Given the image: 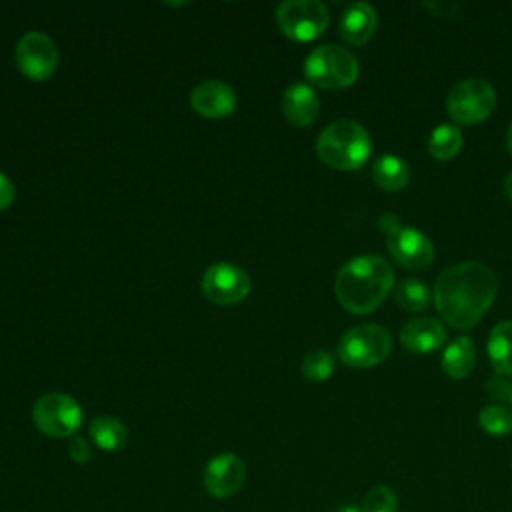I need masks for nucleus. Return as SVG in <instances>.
Returning a JSON list of instances; mask_svg holds the SVG:
<instances>
[{
  "mask_svg": "<svg viewBox=\"0 0 512 512\" xmlns=\"http://www.w3.org/2000/svg\"><path fill=\"white\" fill-rule=\"evenodd\" d=\"M498 290L496 274L482 262H460L446 268L434 286V304L454 328H472L490 308Z\"/></svg>",
  "mask_w": 512,
  "mask_h": 512,
  "instance_id": "obj_1",
  "label": "nucleus"
},
{
  "mask_svg": "<svg viewBox=\"0 0 512 512\" xmlns=\"http://www.w3.org/2000/svg\"><path fill=\"white\" fill-rule=\"evenodd\" d=\"M394 286V270L380 254H360L348 260L336 274L334 294L354 314L376 310Z\"/></svg>",
  "mask_w": 512,
  "mask_h": 512,
  "instance_id": "obj_2",
  "label": "nucleus"
},
{
  "mask_svg": "<svg viewBox=\"0 0 512 512\" xmlns=\"http://www.w3.org/2000/svg\"><path fill=\"white\" fill-rule=\"evenodd\" d=\"M372 150L368 130L356 120L330 122L318 136L316 152L320 160L336 170L360 168Z\"/></svg>",
  "mask_w": 512,
  "mask_h": 512,
  "instance_id": "obj_3",
  "label": "nucleus"
},
{
  "mask_svg": "<svg viewBox=\"0 0 512 512\" xmlns=\"http://www.w3.org/2000/svg\"><path fill=\"white\" fill-rule=\"evenodd\" d=\"M378 228L386 234L388 250L400 266L408 270H424L432 264L434 244L424 232L406 226L392 212H384L378 216Z\"/></svg>",
  "mask_w": 512,
  "mask_h": 512,
  "instance_id": "obj_4",
  "label": "nucleus"
},
{
  "mask_svg": "<svg viewBox=\"0 0 512 512\" xmlns=\"http://www.w3.org/2000/svg\"><path fill=\"white\" fill-rule=\"evenodd\" d=\"M306 78L328 90H338L350 86L358 78L356 56L336 44H324L314 48L304 62Z\"/></svg>",
  "mask_w": 512,
  "mask_h": 512,
  "instance_id": "obj_5",
  "label": "nucleus"
},
{
  "mask_svg": "<svg viewBox=\"0 0 512 512\" xmlns=\"http://www.w3.org/2000/svg\"><path fill=\"white\" fill-rule=\"evenodd\" d=\"M392 350V338L378 324H360L346 330L338 342V356L352 368L380 364Z\"/></svg>",
  "mask_w": 512,
  "mask_h": 512,
  "instance_id": "obj_6",
  "label": "nucleus"
},
{
  "mask_svg": "<svg viewBox=\"0 0 512 512\" xmlns=\"http://www.w3.org/2000/svg\"><path fill=\"white\" fill-rule=\"evenodd\" d=\"M32 420L50 438H72L82 424V408L70 394L48 392L36 400Z\"/></svg>",
  "mask_w": 512,
  "mask_h": 512,
  "instance_id": "obj_7",
  "label": "nucleus"
},
{
  "mask_svg": "<svg viewBox=\"0 0 512 512\" xmlns=\"http://www.w3.org/2000/svg\"><path fill=\"white\" fill-rule=\"evenodd\" d=\"M328 22V8L318 0H288L276 8V24L292 40H314L326 30Z\"/></svg>",
  "mask_w": 512,
  "mask_h": 512,
  "instance_id": "obj_8",
  "label": "nucleus"
},
{
  "mask_svg": "<svg viewBox=\"0 0 512 512\" xmlns=\"http://www.w3.org/2000/svg\"><path fill=\"white\" fill-rule=\"evenodd\" d=\"M496 106L494 88L482 78H466L452 86L446 98L450 116L460 124H476L484 120Z\"/></svg>",
  "mask_w": 512,
  "mask_h": 512,
  "instance_id": "obj_9",
  "label": "nucleus"
},
{
  "mask_svg": "<svg viewBox=\"0 0 512 512\" xmlns=\"http://www.w3.org/2000/svg\"><path fill=\"white\" fill-rule=\"evenodd\" d=\"M202 292L214 304H238L250 292V276L236 264L218 262L206 268L202 276Z\"/></svg>",
  "mask_w": 512,
  "mask_h": 512,
  "instance_id": "obj_10",
  "label": "nucleus"
},
{
  "mask_svg": "<svg viewBox=\"0 0 512 512\" xmlns=\"http://www.w3.org/2000/svg\"><path fill=\"white\" fill-rule=\"evenodd\" d=\"M16 64L30 80H46L58 66V48L44 32H28L16 44Z\"/></svg>",
  "mask_w": 512,
  "mask_h": 512,
  "instance_id": "obj_11",
  "label": "nucleus"
},
{
  "mask_svg": "<svg viewBox=\"0 0 512 512\" xmlns=\"http://www.w3.org/2000/svg\"><path fill=\"white\" fill-rule=\"evenodd\" d=\"M246 482V464L238 454L226 452L214 456L202 474L204 490L214 498H230Z\"/></svg>",
  "mask_w": 512,
  "mask_h": 512,
  "instance_id": "obj_12",
  "label": "nucleus"
},
{
  "mask_svg": "<svg viewBox=\"0 0 512 512\" xmlns=\"http://www.w3.org/2000/svg\"><path fill=\"white\" fill-rule=\"evenodd\" d=\"M190 104L196 114L210 120H220L234 112L236 92L232 90V86L220 80H206L192 90Z\"/></svg>",
  "mask_w": 512,
  "mask_h": 512,
  "instance_id": "obj_13",
  "label": "nucleus"
},
{
  "mask_svg": "<svg viewBox=\"0 0 512 512\" xmlns=\"http://www.w3.org/2000/svg\"><path fill=\"white\" fill-rule=\"evenodd\" d=\"M378 24L376 10L368 2H354L350 4L338 22V32L344 42L352 46H362L370 40Z\"/></svg>",
  "mask_w": 512,
  "mask_h": 512,
  "instance_id": "obj_14",
  "label": "nucleus"
},
{
  "mask_svg": "<svg viewBox=\"0 0 512 512\" xmlns=\"http://www.w3.org/2000/svg\"><path fill=\"white\" fill-rule=\"evenodd\" d=\"M400 340L410 352L428 354L444 344L446 330L434 318H412L402 326Z\"/></svg>",
  "mask_w": 512,
  "mask_h": 512,
  "instance_id": "obj_15",
  "label": "nucleus"
},
{
  "mask_svg": "<svg viewBox=\"0 0 512 512\" xmlns=\"http://www.w3.org/2000/svg\"><path fill=\"white\" fill-rule=\"evenodd\" d=\"M318 110H320V102L316 98V92L308 84L296 82L284 90L282 112L290 124L308 126L316 120Z\"/></svg>",
  "mask_w": 512,
  "mask_h": 512,
  "instance_id": "obj_16",
  "label": "nucleus"
},
{
  "mask_svg": "<svg viewBox=\"0 0 512 512\" xmlns=\"http://www.w3.org/2000/svg\"><path fill=\"white\" fill-rule=\"evenodd\" d=\"M476 362V346L470 336L454 338L442 352V370L450 378H464Z\"/></svg>",
  "mask_w": 512,
  "mask_h": 512,
  "instance_id": "obj_17",
  "label": "nucleus"
},
{
  "mask_svg": "<svg viewBox=\"0 0 512 512\" xmlns=\"http://www.w3.org/2000/svg\"><path fill=\"white\" fill-rule=\"evenodd\" d=\"M372 178L380 188H384L388 192H396V190H402L408 184L410 168L400 156L384 154V156H378L374 160Z\"/></svg>",
  "mask_w": 512,
  "mask_h": 512,
  "instance_id": "obj_18",
  "label": "nucleus"
},
{
  "mask_svg": "<svg viewBox=\"0 0 512 512\" xmlns=\"http://www.w3.org/2000/svg\"><path fill=\"white\" fill-rule=\"evenodd\" d=\"M488 356L500 376H512V320H504L490 330Z\"/></svg>",
  "mask_w": 512,
  "mask_h": 512,
  "instance_id": "obj_19",
  "label": "nucleus"
},
{
  "mask_svg": "<svg viewBox=\"0 0 512 512\" xmlns=\"http://www.w3.org/2000/svg\"><path fill=\"white\" fill-rule=\"evenodd\" d=\"M88 434H90L92 442L100 450H106V452L120 450L126 444V440H128L126 426L118 418H112V416H98V418H94L90 422Z\"/></svg>",
  "mask_w": 512,
  "mask_h": 512,
  "instance_id": "obj_20",
  "label": "nucleus"
},
{
  "mask_svg": "<svg viewBox=\"0 0 512 512\" xmlns=\"http://www.w3.org/2000/svg\"><path fill=\"white\" fill-rule=\"evenodd\" d=\"M462 146V130L456 124H438L428 138V152L438 160H450Z\"/></svg>",
  "mask_w": 512,
  "mask_h": 512,
  "instance_id": "obj_21",
  "label": "nucleus"
},
{
  "mask_svg": "<svg viewBox=\"0 0 512 512\" xmlns=\"http://www.w3.org/2000/svg\"><path fill=\"white\" fill-rule=\"evenodd\" d=\"M394 298L404 310L410 312H422L430 306V290L424 282L416 278H404L394 288Z\"/></svg>",
  "mask_w": 512,
  "mask_h": 512,
  "instance_id": "obj_22",
  "label": "nucleus"
},
{
  "mask_svg": "<svg viewBox=\"0 0 512 512\" xmlns=\"http://www.w3.org/2000/svg\"><path fill=\"white\" fill-rule=\"evenodd\" d=\"M478 424L490 436H506L512 432V412L498 404L484 406L478 414Z\"/></svg>",
  "mask_w": 512,
  "mask_h": 512,
  "instance_id": "obj_23",
  "label": "nucleus"
},
{
  "mask_svg": "<svg viewBox=\"0 0 512 512\" xmlns=\"http://www.w3.org/2000/svg\"><path fill=\"white\" fill-rule=\"evenodd\" d=\"M300 370L308 380L322 382L334 372V356L328 350H312L304 356Z\"/></svg>",
  "mask_w": 512,
  "mask_h": 512,
  "instance_id": "obj_24",
  "label": "nucleus"
},
{
  "mask_svg": "<svg viewBox=\"0 0 512 512\" xmlns=\"http://www.w3.org/2000/svg\"><path fill=\"white\" fill-rule=\"evenodd\" d=\"M360 512H398V496L396 492L386 486H374L362 500Z\"/></svg>",
  "mask_w": 512,
  "mask_h": 512,
  "instance_id": "obj_25",
  "label": "nucleus"
},
{
  "mask_svg": "<svg viewBox=\"0 0 512 512\" xmlns=\"http://www.w3.org/2000/svg\"><path fill=\"white\" fill-rule=\"evenodd\" d=\"M486 392L496 400L512 404V382L504 380L502 376H490L486 380Z\"/></svg>",
  "mask_w": 512,
  "mask_h": 512,
  "instance_id": "obj_26",
  "label": "nucleus"
},
{
  "mask_svg": "<svg viewBox=\"0 0 512 512\" xmlns=\"http://www.w3.org/2000/svg\"><path fill=\"white\" fill-rule=\"evenodd\" d=\"M68 454H70V458L74 462L84 464V462L90 460V446H88V442L84 438L72 436L70 442H68Z\"/></svg>",
  "mask_w": 512,
  "mask_h": 512,
  "instance_id": "obj_27",
  "label": "nucleus"
},
{
  "mask_svg": "<svg viewBox=\"0 0 512 512\" xmlns=\"http://www.w3.org/2000/svg\"><path fill=\"white\" fill-rule=\"evenodd\" d=\"M14 196H16V190L12 180L0 172V210H6L14 202Z\"/></svg>",
  "mask_w": 512,
  "mask_h": 512,
  "instance_id": "obj_28",
  "label": "nucleus"
},
{
  "mask_svg": "<svg viewBox=\"0 0 512 512\" xmlns=\"http://www.w3.org/2000/svg\"><path fill=\"white\" fill-rule=\"evenodd\" d=\"M424 6L438 16H452L456 12V4L452 2H424Z\"/></svg>",
  "mask_w": 512,
  "mask_h": 512,
  "instance_id": "obj_29",
  "label": "nucleus"
},
{
  "mask_svg": "<svg viewBox=\"0 0 512 512\" xmlns=\"http://www.w3.org/2000/svg\"><path fill=\"white\" fill-rule=\"evenodd\" d=\"M504 192H506V196L512 200V170L508 172V176H506V180H504Z\"/></svg>",
  "mask_w": 512,
  "mask_h": 512,
  "instance_id": "obj_30",
  "label": "nucleus"
},
{
  "mask_svg": "<svg viewBox=\"0 0 512 512\" xmlns=\"http://www.w3.org/2000/svg\"><path fill=\"white\" fill-rule=\"evenodd\" d=\"M506 144H508V150L512 152V124L508 126V132H506Z\"/></svg>",
  "mask_w": 512,
  "mask_h": 512,
  "instance_id": "obj_31",
  "label": "nucleus"
},
{
  "mask_svg": "<svg viewBox=\"0 0 512 512\" xmlns=\"http://www.w3.org/2000/svg\"><path fill=\"white\" fill-rule=\"evenodd\" d=\"M338 512H360V508H356V506H344V508H340Z\"/></svg>",
  "mask_w": 512,
  "mask_h": 512,
  "instance_id": "obj_32",
  "label": "nucleus"
}]
</instances>
